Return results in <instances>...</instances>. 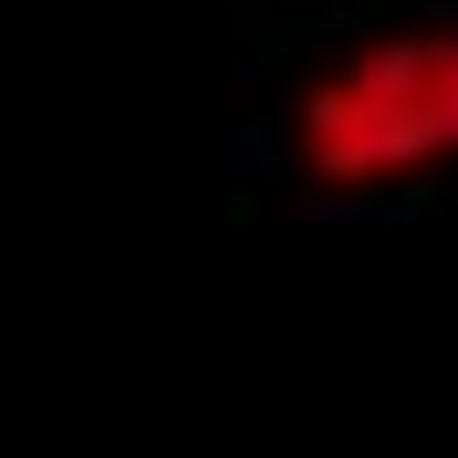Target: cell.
Listing matches in <instances>:
<instances>
[{"label": "cell", "mask_w": 458, "mask_h": 458, "mask_svg": "<svg viewBox=\"0 0 458 458\" xmlns=\"http://www.w3.org/2000/svg\"><path fill=\"white\" fill-rule=\"evenodd\" d=\"M302 146L323 177H386L458 157V31L375 42L302 94Z\"/></svg>", "instance_id": "1"}]
</instances>
